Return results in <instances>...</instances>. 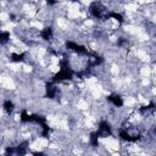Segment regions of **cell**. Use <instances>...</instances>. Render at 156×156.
Here are the masks:
<instances>
[{"label":"cell","mask_w":156,"mask_h":156,"mask_svg":"<svg viewBox=\"0 0 156 156\" xmlns=\"http://www.w3.org/2000/svg\"><path fill=\"white\" fill-rule=\"evenodd\" d=\"M41 38L44 39V40H50L51 39V37H52V29L50 28V27H46V28H44L43 30H41Z\"/></svg>","instance_id":"obj_7"},{"label":"cell","mask_w":156,"mask_h":156,"mask_svg":"<svg viewBox=\"0 0 156 156\" xmlns=\"http://www.w3.org/2000/svg\"><path fill=\"white\" fill-rule=\"evenodd\" d=\"M9 38H10V33H7V32H2L1 35H0V39H1V43L2 44H5L9 40Z\"/></svg>","instance_id":"obj_12"},{"label":"cell","mask_w":156,"mask_h":156,"mask_svg":"<svg viewBox=\"0 0 156 156\" xmlns=\"http://www.w3.org/2000/svg\"><path fill=\"white\" fill-rule=\"evenodd\" d=\"M98 135L101 138H105L107 135H111V127L107 122H101L99 124V129H98Z\"/></svg>","instance_id":"obj_2"},{"label":"cell","mask_w":156,"mask_h":156,"mask_svg":"<svg viewBox=\"0 0 156 156\" xmlns=\"http://www.w3.org/2000/svg\"><path fill=\"white\" fill-rule=\"evenodd\" d=\"M33 156H45L43 152H33Z\"/></svg>","instance_id":"obj_13"},{"label":"cell","mask_w":156,"mask_h":156,"mask_svg":"<svg viewBox=\"0 0 156 156\" xmlns=\"http://www.w3.org/2000/svg\"><path fill=\"white\" fill-rule=\"evenodd\" d=\"M66 45L68 49L80 54V55H88V49H85V46H83V45H78L77 43H73V41H67Z\"/></svg>","instance_id":"obj_1"},{"label":"cell","mask_w":156,"mask_h":156,"mask_svg":"<svg viewBox=\"0 0 156 156\" xmlns=\"http://www.w3.org/2000/svg\"><path fill=\"white\" fill-rule=\"evenodd\" d=\"M4 108H5L7 112H11V111L13 110V102L10 101V100H6V101L4 102Z\"/></svg>","instance_id":"obj_10"},{"label":"cell","mask_w":156,"mask_h":156,"mask_svg":"<svg viewBox=\"0 0 156 156\" xmlns=\"http://www.w3.org/2000/svg\"><path fill=\"white\" fill-rule=\"evenodd\" d=\"M90 13H91L94 17L100 18V17L102 16V9H101V6H100L99 4H96V2H94V4L90 6Z\"/></svg>","instance_id":"obj_3"},{"label":"cell","mask_w":156,"mask_h":156,"mask_svg":"<svg viewBox=\"0 0 156 156\" xmlns=\"http://www.w3.org/2000/svg\"><path fill=\"white\" fill-rule=\"evenodd\" d=\"M56 93H57V90H56V88L52 84H48L46 85V96L49 99H54L55 95H56Z\"/></svg>","instance_id":"obj_6"},{"label":"cell","mask_w":156,"mask_h":156,"mask_svg":"<svg viewBox=\"0 0 156 156\" xmlns=\"http://www.w3.org/2000/svg\"><path fill=\"white\" fill-rule=\"evenodd\" d=\"M98 139H99V135H98V133H96V132L90 134V143H91V145H93V146H98V144H99Z\"/></svg>","instance_id":"obj_8"},{"label":"cell","mask_w":156,"mask_h":156,"mask_svg":"<svg viewBox=\"0 0 156 156\" xmlns=\"http://www.w3.org/2000/svg\"><path fill=\"white\" fill-rule=\"evenodd\" d=\"M108 16L112 17V18H115V20H117L118 22H123V17H122L119 13H117V12H110Z\"/></svg>","instance_id":"obj_11"},{"label":"cell","mask_w":156,"mask_h":156,"mask_svg":"<svg viewBox=\"0 0 156 156\" xmlns=\"http://www.w3.org/2000/svg\"><path fill=\"white\" fill-rule=\"evenodd\" d=\"M23 57H24V55H23V54H12V55H11V60H12L13 62L23 61Z\"/></svg>","instance_id":"obj_9"},{"label":"cell","mask_w":156,"mask_h":156,"mask_svg":"<svg viewBox=\"0 0 156 156\" xmlns=\"http://www.w3.org/2000/svg\"><path fill=\"white\" fill-rule=\"evenodd\" d=\"M107 99H108L116 107H121V106L123 105V100H122V98H119L118 95H110Z\"/></svg>","instance_id":"obj_4"},{"label":"cell","mask_w":156,"mask_h":156,"mask_svg":"<svg viewBox=\"0 0 156 156\" xmlns=\"http://www.w3.org/2000/svg\"><path fill=\"white\" fill-rule=\"evenodd\" d=\"M119 136H121L122 140H126V141H136L138 140V136H132L126 130H121L119 132Z\"/></svg>","instance_id":"obj_5"}]
</instances>
